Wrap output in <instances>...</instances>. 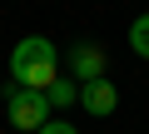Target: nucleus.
I'll use <instances>...</instances> for the list:
<instances>
[{"label": "nucleus", "instance_id": "nucleus-1", "mask_svg": "<svg viewBox=\"0 0 149 134\" xmlns=\"http://www.w3.org/2000/svg\"><path fill=\"white\" fill-rule=\"evenodd\" d=\"M10 75H15L20 90H50L60 80V50L45 35H25L10 55Z\"/></svg>", "mask_w": 149, "mask_h": 134}, {"label": "nucleus", "instance_id": "nucleus-2", "mask_svg": "<svg viewBox=\"0 0 149 134\" xmlns=\"http://www.w3.org/2000/svg\"><path fill=\"white\" fill-rule=\"evenodd\" d=\"M5 114H10L15 129L40 134V129L50 124V99H45V90H10V94H5Z\"/></svg>", "mask_w": 149, "mask_h": 134}, {"label": "nucleus", "instance_id": "nucleus-3", "mask_svg": "<svg viewBox=\"0 0 149 134\" xmlns=\"http://www.w3.org/2000/svg\"><path fill=\"white\" fill-rule=\"evenodd\" d=\"M104 65H109V55L100 50V45H74L70 50V75H74V85H90V80H104Z\"/></svg>", "mask_w": 149, "mask_h": 134}, {"label": "nucleus", "instance_id": "nucleus-4", "mask_svg": "<svg viewBox=\"0 0 149 134\" xmlns=\"http://www.w3.org/2000/svg\"><path fill=\"white\" fill-rule=\"evenodd\" d=\"M80 104L90 109V114H114V104H119V90L109 85V80H90V85H80Z\"/></svg>", "mask_w": 149, "mask_h": 134}, {"label": "nucleus", "instance_id": "nucleus-5", "mask_svg": "<svg viewBox=\"0 0 149 134\" xmlns=\"http://www.w3.org/2000/svg\"><path fill=\"white\" fill-rule=\"evenodd\" d=\"M45 99H50V109H65V104L80 99V85H74V80H55V85L45 90Z\"/></svg>", "mask_w": 149, "mask_h": 134}, {"label": "nucleus", "instance_id": "nucleus-6", "mask_svg": "<svg viewBox=\"0 0 149 134\" xmlns=\"http://www.w3.org/2000/svg\"><path fill=\"white\" fill-rule=\"evenodd\" d=\"M129 50H134L139 60H149V15H139V20L129 25Z\"/></svg>", "mask_w": 149, "mask_h": 134}, {"label": "nucleus", "instance_id": "nucleus-7", "mask_svg": "<svg viewBox=\"0 0 149 134\" xmlns=\"http://www.w3.org/2000/svg\"><path fill=\"white\" fill-rule=\"evenodd\" d=\"M40 134H80V129H74V124H65V119H50Z\"/></svg>", "mask_w": 149, "mask_h": 134}]
</instances>
